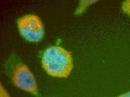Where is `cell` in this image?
Returning <instances> with one entry per match:
<instances>
[{
  "mask_svg": "<svg viewBox=\"0 0 130 97\" xmlns=\"http://www.w3.org/2000/svg\"><path fill=\"white\" fill-rule=\"evenodd\" d=\"M14 85L20 89L38 96V86L35 77L28 67L23 63L15 65L12 73Z\"/></svg>",
  "mask_w": 130,
  "mask_h": 97,
  "instance_id": "3957f363",
  "label": "cell"
},
{
  "mask_svg": "<svg viewBox=\"0 0 130 97\" xmlns=\"http://www.w3.org/2000/svg\"><path fill=\"white\" fill-rule=\"evenodd\" d=\"M122 9L124 13L130 16V0L124 2L122 5Z\"/></svg>",
  "mask_w": 130,
  "mask_h": 97,
  "instance_id": "5b68a950",
  "label": "cell"
},
{
  "mask_svg": "<svg viewBox=\"0 0 130 97\" xmlns=\"http://www.w3.org/2000/svg\"><path fill=\"white\" fill-rule=\"evenodd\" d=\"M95 1H82V2H81L79 7L76 11V14L80 15L83 13L87 7L92 4L95 3Z\"/></svg>",
  "mask_w": 130,
  "mask_h": 97,
  "instance_id": "277c9868",
  "label": "cell"
},
{
  "mask_svg": "<svg viewBox=\"0 0 130 97\" xmlns=\"http://www.w3.org/2000/svg\"><path fill=\"white\" fill-rule=\"evenodd\" d=\"M17 25L20 33L28 41L37 42L44 35V28L38 16L28 15L18 20Z\"/></svg>",
  "mask_w": 130,
  "mask_h": 97,
  "instance_id": "7a4b0ae2",
  "label": "cell"
},
{
  "mask_svg": "<svg viewBox=\"0 0 130 97\" xmlns=\"http://www.w3.org/2000/svg\"><path fill=\"white\" fill-rule=\"evenodd\" d=\"M42 62L47 73L57 78H67L73 67L71 53L59 46H51L46 49Z\"/></svg>",
  "mask_w": 130,
  "mask_h": 97,
  "instance_id": "6da1fadb",
  "label": "cell"
},
{
  "mask_svg": "<svg viewBox=\"0 0 130 97\" xmlns=\"http://www.w3.org/2000/svg\"><path fill=\"white\" fill-rule=\"evenodd\" d=\"M115 97H130V91Z\"/></svg>",
  "mask_w": 130,
  "mask_h": 97,
  "instance_id": "52a82bcc",
  "label": "cell"
},
{
  "mask_svg": "<svg viewBox=\"0 0 130 97\" xmlns=\"http://www.w3.org/2000/svg\"><path fill=\"white\" fill-rule=\"evenodd\" d=\"M0 97H10L7 91L1 83L0 87Z\"/></svg>",
  "mask_w": 130,
  "mask_h": 97,
  "instance_id": "8992f818",
  "label": "cell"
}]
</instances>
